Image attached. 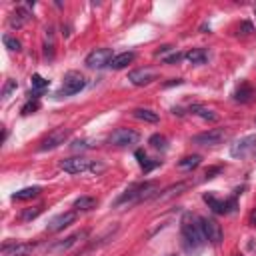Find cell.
Masks as SVG:
<instances>
[{"label":"cell","instance_id":"6da1fadb","mask_svg":"<svg viewBox=\"0 0 256 256\" xmlns=\"http://www.w3.org/2000/svg\"><path fill=\"white\" fill-rule=\"evenodd\" d=\"M180 224H182L180 230H182L184 250L188 254H198L202 250V246L206 244V238H204V232H202V224H200V216L186 212L182 216V222Z\"/></svg>","mask_w":256,"mask_h":256},{"label":"cell","instance_id":"7a4b0ae2","mask_svg":"<svg viewBox=\"0 0 256 256\" xmlns=\"http://www.w3.org/2000/svg\"><path fill=\"white\" fill-rule=\"evenodd\" d=\"M156 196V184L154 182H140V184H132L130 188H126V192L116 200V206L120 204H134V202H142Z\"/></svg>","mask_w":256,"mask_h":256},{"label":"cell","instance_id":"3957f363","mask_svg":"<svg viewBox=\"0 0 256 256\" xmlns=\"http://www.w3.org/2000/svg\"><path fill=\"white\" fill-rule=\"evenodd\" d=\"M86 86V80H84V76L80 74V72H74V70H70L66 76H64V80H62V86H60V90H58V98H62V96H72V94H78L82 88Z\"/></svg>","mask_w":256,"mask_h":256},{"label":"cell","instance_id":"277c9868","mask_svg":"<svg viewBox=\"0 0 256 256\" xmlns=\"http://www.w3.org/2000/svg\"><path fill=\"white\" fill-rule=\"evenodd\" d=\"M228 132L224 128H210L206 132H200L196 136H192V144H198V146H218L226 140Z\"/></svg>","mask_w":256,"mask_h":256},{"label":"cell","instance_id":"5b68a950","mask_svg":"<svg viewBox=\"0 0 256 256\" xmlns=\"http://www.w3.org/2000/svg\"><path fill=\"white\" fill-rule=\"evenodd\" d=\"M138 140H140V134H138L136 130H132V128H116V130L110 134V138H108V142H110L112 146H118V148L132 146V144H136Z\"/></svg>","mask_w":256,"mask_h":256},{"label":"cell","instance_id":"8992f818","mask_svg":"<svg viewBox=\"0 0 256 256\" xmlns=\"http://www.w3.org/2000/svg\"><path fill=\"white\" fill-rule=\"evenodd\" d=\"M112 58H114V54H112L110 48H96V50H92L86 56L84 64L88 68H104V66H110V60Z\"/></svg>","mask_w":256,"mask_h":256},{"label":"cell","instance_id":"52a82bcc","mask_svg":"<svg viewBox=\"0 0 256 256\" xmlns=\"http://www.w3.org/2000/svg\"><path fill=\"white\" fill-rule=\"evenodd\" d=\"M204 202L208 204V208H212L214 214H230L236 210V198L220 200L214 194H204Z\"/></svg>","mask_w":256,"mask_h":256},{"label":"cell","instance_id":"ba28073f","mask_svg":"<svg viewBox=\"0 0 256 256\" xmlns=\"http://www.w3.org/2000/svg\"><path fill=\"white\" fill-rule=\"evenodd\" d=\"M34 242H4L0 256H30L34 252Z\"/></svg>","mask_w":256,"mask_h":256},{"label":"cell","instance_id":"9c48e42d","mask_svg":"<svg viewBox=\"0 0 256 256\" xmlns=\"http://www.w3.org/2000/svg\"><path fill=\"white\" fill-rule=\"evenodd\" d=\"M200 224H202V232H204L206 242L218 246L222 242V228H220V224L214 218H200Z\"/></svg>","mask_w":256,"mask_h":256},{"label":"cell","instance_id":"30bf717a","mask_svg":"<svg viewBox=\"0 0 256 256\" xmlns=\"http://www.w3.org/2000/svg\"><path fill=\"white\" fill-rule=\"evenodd\" d=\"M60 168L68 174H82V172H88L92 168V160H86L82 156H74V158H66L60 162Z\"/></svg>","mask_w":256,"mask_h":256},{"label":"cell","instance_id":"8fae6325","mask_svg":"<svg viewBox=\"0 0 256 256\" xmlns=\"http://www.w3.org/2000/svg\"><path fill=\"white\" fill-rule=\"evenodd\" d=\"M68 134H70V130H68V128H56V130H52V132H50V134L40 142V150H42V152H46V150H54V148H58L60 144H64V142H66Z\"/></svg>","mask_w":256,"mask_h":256},{"label":"cell","instance_id":"7c38bea8","mask_svg":"<svg viewBox=\"0 0 256 256\" xmlns=\"http://www.w3.org/2000/svg\"><path fill=\"white\" fill-rule=\"evenodd\" d=\"M256 146V134H250V136H244L240 140H236L230 148V154L234 158H246L250 154V150H254Z\"/></svg>","mask_w":256,"mask_h":256},{"label":"cell","instance_id":"4fadbf2b","mask_svg":"<svg viewBox=\"0 0 256 256\" xmlns=\"http://www.w3.org/2000/svg\"><path fill=\"white\" fill-rule=\"evenodd\" d=\"M74 220H76V212H74V210H70V212H62V214L54 216V218L48 222L46 230H48V232H60V230H64L66 226L74 224Z\"/></svg>","mask_w":256,"mask_h":256},{"label":"cell","instance_id":"5bb4252c","mask_svg":"<svg viewBox=\"0 0 256 256\" xmlns=\"http://www.w3.org/2000/svg\"><path fill=\"white\" fill-rule=\"evenodd\" d=\"M128 80L134 86H144V84H150L152 80H156V72L152 68H138L128 74Z\"/></svg>","mask_w":256,"mask_h":256},{"label":"cell","instance_id":"9a60e30c","mask_svg":"<svg viewBox=\"0 0 256 256\" xmlns=\"http://www.w3.org/2000/svg\"><path fill=\"white\" fill-rule=\"evenodd\" d=\"M28 20H30V12H28L26 8H16V10L10 14V18H8V26H10V28H22Z\"/></svg>","mask_w":256,"mask_h":256},{"label":"cell","instance_id":"2e32d148","mask_svg":"<svg viewBox=\"0 0 256 256\" xmlns=\"http://www.w3.org/2000/svg\"><path fill=\"white\" fill-rule=\"evenodd\" d=\"M134 58H136L134 52H120V54H116V56L110 60V68H114V70H122V68H126L128 64H132Z\"/></svg>","mask_w":256,"mask_h":256},{"label":"cell","instance_id":"e0dca14e","mask_svg":"<svg viewBox=\"0 0 256 256\" xmlns=\"http://www.w3.org/2000/svg\"><path fill=\"white\" fill-rule=\"evenodd\" d=\"M188 112H192V114H196V116H200L202 120H208V122H216V120H218V114H216L214 110L202 106V104H192V106L188 108Z\"/></svg>","mask_w":256,"mask_h":256},{"label":"cell","instance_id":"ac0fdd59","mask_svg":"<svg viewBox=\"0 0 256 256\" xmlns=\"http://www.w3.org/2000/svg\"><path fill=\"white\" fill-rule=\"evenodd\" d=\"M132 116H134L136 120L150 122V124H154V122L160 120V116H158L154 110H150V108H136V110H132Z\"/></svg>","mask_w":256,"mask_h":256},{"label":"cell","instance_id":"d6986e66","mask_svg":"<svg viewBox=\"0 0 256 256\" xmlns=\"http://www.w3.org/2000/svg\"><path fill=\"white\" fill-rule=\"evenodd\" d=\"M254 96H256V90H254L250 84H246V82L234 92V100H236V102H250Z\"/></svg>","mask_w":256,"mask_h":256},{"label":"cell","instance_id":"ffe728a7","mask_svg":"<svg viewBox=\"0 0 256 256\" xmlns=\"http://www.w3.org/2000/svg\"><path fill=\"white\" fill-rule=\"evenodd\" d=\"M40 192H42L40 186H28V188H22V190L14 192V194H12V200H32V198H36Z\"/></svg>","mask_w":256,"mask_h":256},{"label":"cell","instance_id":"44dd1931","mask_svg":"<svg viewBox=\"0 0 256 256\" xmlns=\"http://www.w3.org/2000/svg\"><path fill=\"white\" fill-rule=\"evenodd\" d=\"M184 58H186L188 62H192V64H204L206 58H208V52H206L204 48H192V50H188V52L184 54Z\"/></svg>","mask_w":256,"mask_h":256},{"label":"cell","instance_id":"7402d4cb","mask_svg":"<svg viewBox=\"0 0 256 256\" xmlns=\"http://www.w3.org/2000/svg\"><path fill=\"white\" fill-rule=\"evenodd\" d=\"M46 88H48V80H44L40 74H34L32 76V92H30V98H38Z\"/></svg>","mask_w":256,"mask_h":256},{"label":"cell","instance_id":"603a6c76","mask_svg":"<svg viewBox=\"0 0 256 256\" xmlns=\"http://www.w3.org/2000/svg\"><path fill=\"white\" fill-rule=\"evenodd\" d=\"M96 204H98V200L94 196H80L74 200L76 210H92V208H96Z\"/></svg>","mask_w":256,"mask_h":256},{"label":"cell","instance_id":"cb8c5ba5","mask_svg":"<svg viewBox=\"0 0 256 256\" xmlns=\"http://www.w3.org/2000/svg\"><path fill=\"white\" fill-rule=\"evenodd\" d=\"M136 158H138V164H140V168H142L144 172H150V170H154V168L158 166V162H156V160L152 162V160L146 156L144 150H136Z\"/></svg>","mask_w":256,"mask_h":256},{"label":"cell","instance_id":"d4e9b609","mask_svg":"<svg viewBox=\"0 0 256 256\" xmlns=\"http://www.w3.org/2000/svg\"><path fill=\"white\" fill-rule=\"evenodd\" d=\"M200 162H202V158H200L198 154H192V156H184V158L178 162V168H180V170H192V168L200 166Z\"/></svg>","mask_w":256,"mask_h":256},{"label":"cell","instance_id":"484cf974","mask_svg":"<svg viewBox=\"0 0 256 256\" xmlns=\"http://www.w3.org/2000/svg\"><path fill=\"white\" fill-rule=\"evenodd\" d=\"M188 188V184L186 182H178V184H174V186H170V188H166L164 190V194H156V198L158 200H166V198H170V196H174V194H180L182 190H186Z\"/></svg>","mask_w":256,"mask_h":256},{"label":"cell","instance_id":"4316f807","mask_svg":"<svg viewBox=\"0 0 256 256\" xmlns=\"http://www.w3.org/2000/svg\"><path fill=\"white\" fill-rule=\"evenodd\" d=\"M84 236H86V232H78V234H72V236H68L64 242H60L58 246H54L52 250H54V252H60V250H68L72 244H76V240H78V238H84Z\"/></svg>","mask_w":256,"mask_h":256},{"label":"cell","instance_id":"83f0119b","mask_svg":"<svg viewBox=\"0 0 256 256\" xmlns=\"http://www.w3.org/2000/svg\"><path fill=\"white\" fill-rule=\"evenodd\" d=\"M2 42H4V46H6L8 50H12V52H20V50H22L20 40L14 38V36H10V34H4V36H2Z\"/></svg>","mask_w":256,"mask_h":256},{"label":"cell","instance_id":"f1b7e54d","mask_svg":"<svg viewBox=\"0 0 256 256\" xmlns=\"http://www.w3.org/2000/svg\"><path fill=\"white\" fill-rule=\"evenodd\" d=\"M148 142H150L152 148H156V150H166V148H168V140H166V136H162V134H152Z\"/></svg>","mask_w":256,"mask_h":256},{"label":"cell","instance_id":"f546056e","mask_svg":"<svg viewBox=\"0 0 256 256\" xmlns=\"http://www.w3.org/2000/svg\"><path fill=\"white\" fill-rule=\"evenodd\" d=\"M40 108V102H38V98H30L22 108H20V114L22 116H28V114H32V112H36Z\"/></svg>","mask_w":256,"mask_h":256},{"label":"cell","instance_id":"4dcf8cb0","mask_svg":"<svg viewBox=\"0 0 256 256\" xmlns=\"http://www.w3.org/2000/svg\"><path fill=\"white\" fill-rule=\"evenodd\" d=\"M42 208L44 206H34V208H26V210H22V214H20V220H24V222H28V220H34L40 212H42Z\"/></svg>","mask_w":256,"mask_h":256},{"label":"cell","instance_id":"1f68e13d","mask_svg":"<svg viewBox=\"0 0 256 256\" xmlns=\"http://www.w3.org/2000/svg\"><path fill=\"white\" fill-rule=\"evenodd\" d=\"M16 80H6V84H4V88H2V98H8L14 90H16Z\"/></svg>","mask_w":256,"mask_h":256},{"label":"cell","instance_id":"d6a6232c","mask_svg":"<svg viewBox=\"0 0 256 256\" xmlns=\"http://www.w3.org/2000/svg\"><path fill=\"white\" fill-rule=\"evenodd\" d=\"M180 58H182V54H180L178 50H174L170 56H166V58H164V62H166V64H174V62H178Z\"/></svg>","mask_w":256,"mask_h":256},{"label":"cell","instance_id":"836d02e7","mask_svg":"<svg viewBox=\"0 0 256 256\" xmlns=\"http://www.w3.org/2000/svg\"><path fill=\"white\" fill-rule=\"evenodd\" d=\"M106 170V166L102 164V162H98V160H94L92 162V168H90V172H94V174H100V172H104Z\"/></svg>","mask_w":256,"mask_h":256},{"label":"cell","instance_id":"e575fe53","mask_svg":"<svg viewBox=\"0 0 256 256\" xmlns=\"http://www.w3.org/2000/svg\"><path fill=\"white\" fill-rule=\"evenodd\" d=\"M240 30H244L242 34H250V32H252V24H250V22H242V24H240Z\"/></svg>","mask_w":256,"mask_h":256},{"label":"cell","instance_id":"d590c367","mask_svg":"<svg viewBox=\"0 0 256 256\" xmlns=\"http://www.w3.org/2000/svg\"><path fill=\"white\" fill-rule=\"evenodd\" d=\"M222 168L220 166H216V168H210V170H206V178H214V174H218Z\"/></svg>","mask_w":256,"mask_h":256},{"label":"cell","instance_id":"8d00e7d4","mask_svg":"<svg viewBox=\"0 0 256 256\" xmlns=\"http://www.w3.org/2000/svg\"><path fill=\"white\" fill-rule=\"evenodd\" d=\"M248 222H250V226H256V208L250 212V216H248Z\"/></svg>","mask_w":256,"mask_h":256},{"label":"cell","instance_id":"74e56055","mask_svg":"<svg viewBox=\"0 0 256 256\" xmlns=\"http://www.w3.org/2000/svg\"><path fill=\"white\" fill-rule=\"evenodd\" d=\"M254 12H256V6H254Z\"/></svg>","mask_w":256,"mask_h":256}]
</instances>
